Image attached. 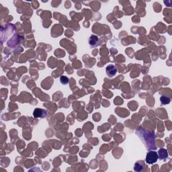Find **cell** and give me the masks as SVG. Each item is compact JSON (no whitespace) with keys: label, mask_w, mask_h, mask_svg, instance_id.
<instances>
[{"label":"cell","mask_w":172,"mask_h":172,"mask_svg":"<svg viewBox=\"0 0 172 172\" xmlns=\"http://www.w3.org/2000/svg\"><path fill=\"white\" fill-rule=\"evenodd\" d=\"M158 159V154L156 151H150L147 153L145 161L147 164H153L157 162Z\"/></svg>","instance_id":"1"},{"label":"cell","mask_w":172,"mask_h":172,"mask_svg":"<svg viewBox=\"0 0 172 172\" xmlns=\"http://www.w3.org/2000/svg\"><path fill=\"white\" fill-rule=\"evenodd\" d=\"M47 112L46 110L41 109V108H36L34 110L33 116L36 118H43L47 116Z\"/></svg>","instance_id":"2"},{"label":"cell","mask_w":172,"mask_h":172,"mask_svg":"<svg viewBox=\"0 0 172 172\" xmlns=\"http://www.w3.org/2000/svg\"><path fill=\"white\" fill-rule=\"evenodd\" d=\"M106 74L108 75V77H112L116 75L117 73L116 67L114 65H112V64L108 65L106 68Z\"/></svg>","instance_id":"3"},{"label":"cell","mask_w":172,"mask_h":172,"mask_svg":"<svg viewBox=\"0 0 172 172\" xmlns=\"http://www.w3.org/2000/svg\"><path fill=\"white\" fill-rule=\"evenodd\" d=\"M99 38L98 36L91 35L89 38V45L91 47H96L98 45Z\"/></svg>","instance_id":"4"},{"label":"cell","mask_w":172,"mask_h":172,"mask_svg":"<svg viewBox=\"0 0 172 172\" xmlns=\"http://www.w3.org/2000/svg\"><path fill=\"white\" fill-rule=\"evenodd\" d=\"M144 165L143 161H139L135 163L134 166V170L137 172H141L144 170Z\"/></svg>","instance_id":"5"},{"label":"cell","mask_w":172,"mask_h":172,"mask_svg":"<svg viewBox=\"0 0 172 172\" xmlns=\"http://www.w3.org/2000/svg\"><path fill=\"white\" fill-rule=\"evenodd\" d=\"M157 154H158V157L161 160H165L168 157V153L167 150L165 149H160Z\"/></svg>","instance_id":"6"},{"label":"cell","mask_w":172,"mask_h":172,"mask_svg":"<svg viewBox=\"0 0 172 172\" xmlns=\"http://www.w3.org/2000/svg\"><path fill=\"white\" fill-rule=\"evenodd\" d=\"M160 100H161V102L163 105L168 104H169V102H170V99L169 98H167V97H165V96L161 97Z\"/></svg>","instance_id":"7"},{"label":"cell","mask_w":172,"mask_h":172,"mask_svg":"<svg viewBox=\"0 0 172 172\" xmlns=\"http://www.w3.org/2000/svg\"><path fill=\"white\" fill-rule=\"evenodd\" d=\"M60 81H61V83L63 84V85H67V84L69 83V80L67 77L61 76V78H60Z\"/></svg>","instance_id":"8"}]
</instances>
